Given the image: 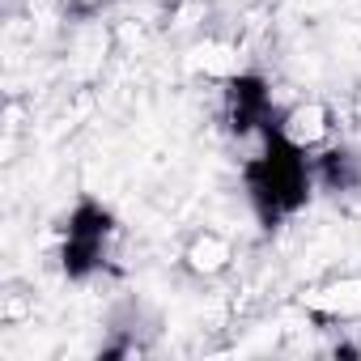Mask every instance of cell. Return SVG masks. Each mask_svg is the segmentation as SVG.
I'll list each match as a JSON object with an SVG mask.
<instances>
[{"instance_id":"obj_5","label":"cell","mask_w":361,"mask_h":361,"mask_svg":"<svg viewBox=\"0 0 361 361\" xmlns=\"http://www.w3.org/2000/svg\"><path fill=\"white\" fill-rule=\"evenodd\" d=\"M178 268H183L188 276H196V281L226 276L234 268V243H230V234H221L213 226L192 230L188 243H183V251H178Z\"/></svg>"},{"instance_id":"obj_4","label":"cell","mask_w":361,"mask_h":361,"mask_svg":"<svg viewBox=\"0 0 361 361\" xmlns=\"http://www.w3.org/2000/svg\"><path fill=\"white\" fill-rule=\"evenodd\" d=\"M276 132H281L293 149H302V153H319V149H327V145L336 140L340 119H336L331 102H323V98H302V102H293V106L281 111Z\"/></svg>"},{"instance_id":"obj_3","label":"cell","mask_w":361,"mask_h":361,"mask_svg":"<svg viewBox=\"0 0 361 361\" xmlns=\"http://www.w3.org/2000/svg\"><path fill=\"white\" fill-rule=\"evenodd\" d=\"M221 85H226V90H221V115H226V128H230L234 140L251 145V140H259L264 132L276 128L281 111H276L272 85H268L259 73L238 68V73H230Z\"/></svg>"},{"instance_id":"obj_2","label":"cell","mask_w":361,"mask_h":361,"mask_svg":"<svg viewBox=\"0 0 361 361\" xmlns=\"http://www.w3.org/2000/svg\"><path fill=\"white\" fill-rule=\"evenodd\" d=\"M119 238H123V230H119V217L111 213V204L81 196L60 221V251H56L60 272L77 285L102 276L115 264Z\"/></svg>"},{"instance_id":"obj_7","label":"cell","mask_w":361,"mask_h":361,"mask_svg":"<svg viewBox=\"0 0 361 361\" xmlns=\"http://www.w3.org/2000/svg\"><path fill=\"white\" fill-rule=\"evenodd\" d=\"M115 0H64V13L77 18V22H94L98 13H106Z\"/></svg>"},{"instance_id":"obj_1","label":"cell","mask_w":361,"mask_h":361,"mask_svg":"<svg viewBox=\"0 0 361 361\" xmlns=\"http://www.w3.org/2000/svg\"><path fill=\"white\" fill-rule=\"evenodd\" d=\"M238 170H243L247 204H251V213L264 230H281L285 221H293L319 188L310 153L293 149L276 128L247 145V157H243Z\"/></svg>"},{"instance_id":"obj_6","label":"cell","mask_w":361,"mask_h":361,"mask_svg":"<svg viewBox=\"0 0 361 361\" xmlns=\"http://www.w3.org/2000/svg\"><path fill=\"white\" fill-rule=\"evenodd\" d=\"M310 166H314V183L323 192H357L361 188V153L348 149V145H327L319 153H310Z\"/></svg>"}]
</instances>
